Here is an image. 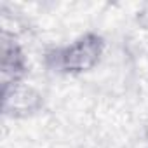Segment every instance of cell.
I'll list each match as a JSON object with an SVG mask.
<instances>
[{
    "mask_svg": "<svg viewBox=\"0 0 148 148\" xmlns=\"http://www.w3.org/2000/svg\"><path fill=\"white\" fill-rule=\"evenodd\" d=\"M134 148H146V146H141V145H139V146H134Z\"/></svg>",
    "mask_w": 148,
    "mask_h": 148,
    "instance_id": "5",
    "label": "cell"
},
{
    "mask_svg": "<svg viewBox=\"0 0 148 148\" xmlns=\"http://www.w3.org/2000/svg\"><path fill=\"white\" fill-rule=\"evenodd\" d=\"M2 58H0V73H2V86L23 82L26 75V56L18 44L14 33L7 28L2 30Z\"/></svg>",
    "mask_w": 148,
    "mask_h": 148,
    "instance_id": "3",
    "label": "cell"
},
{
    "mask_svg": "<svg viewBox=\"0 0 148 148\" xmlns=\"http://www.w3.org/2000/svg\"><path fill=\"white\" fill-rule=\"evenodd\" d=\"M44 108V96L33 86L14 82L2 86V112L11 119H26Z\"/></svg>",
    "mask_w": 148,
    "mask_h": 148,
    "instance_id": "2",
    "label": "cell"
},
{
    "mask_svg": "<svg viewBox=\"0 0 148 148\" xmlns=\"http://www.w3.org/2000/svg\"><path fill=\"white\" fill-rule=\"evenodd\" d=\"M105 52V38L96 32H87L71 44L47 52L45 63L52 71L64 75H82L98 66Z\"/></svg>",
    "mask_w": 148,
    "mask_h": 148,
    "instance_id": "1",
    "label": "cell"
},
{
    "mask_svg": "<svg viewBox=\"0 0 148 148\" xmlns=\"http://www.w3.org/2000/svg\"><path fill=\"white\" fill-rule=\"evenodd\" d=\"M138 21L141 23V26L148 28V5H146L141 12H138Z\"/></svg>",
    "mask_w": 148,
    "mask_h": 148,
    "instance_id": "4",
    "label": "cell"
}]
</instances>
